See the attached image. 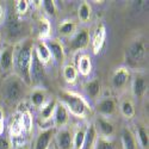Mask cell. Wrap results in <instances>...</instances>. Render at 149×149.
<instances>
[{
	"label": "cell",
	"mask_w": 149,
	"mask_h": 149,
	"mask_svg": "<svg viewBox=\"0 0 149 149\" xmlns=\"http://www.w3.org/2000/svg\"><path fill=\"white\" fill-rule=\"evenodd\" d=\"M20 117V122L23 129L25 132H31L32 131V127H33V118H32V113L29 110H25L19 115Z\"/></svg>",
	"instance_id": "f1b7e54d"
},
{
	"label": "cell",
	"mask_w": 149,
	"mask_h": 149,
	"mask_svg": "<svg viewBox=\"0 0 149 149\" xmlns=\"http://www.w3.org/2000/svg\"><path fill=\"white\" fill-rule=\"evenodd\" d=\"M3 18H4V10H3L1 4H0V22L3 20Z\"/></svg>",
	"instance_id": "74e56055"
},
{
	"label": "cell",
	"mask_w": 149,
	"mask_h": 149,
	"mask_svg": "<svg viewBox=\"0 0 149 149\" xmlns=\"http://www.w3.org/2000/svg\"><path fill=\"white\" fill-rule=\"evenodd\" d=\"M24 129L22 125V122H20V117L19 115L15 116V118L12 119L11 122V125H10V134L12 137H19V136L23 134Z\"/></svg>",
	"instance_id": "4dcf8cb0"
},
{
	"label": "cell",
	"mask_w": 149,
	"mask_h": 149,
	"mask_svg": "<svg viewBox=\"0 0 149 149\" xmlns=\"http://www.w3.org/2000/svg\"><path fill=\"white\" fill-rule=\"evenodd\" d=\"M77 32V23L74 20H65L58 26V33L61 36L69 37Z\"/></svg>",
	"instance_id": "83f0119b"
},
{
	"label": "cell",
	"mask_w": 149,
	"mask_h": 149,
	"mask_svg": "<svg viewBox=\"0 0 149 149\" xmlns=\"http://www.w3.org/2000/svg\"><path fill=\"white\" fill-rule=\"evenodd\" d=\"M119 110H120V113L123 115V117H125L127 119H131L135 117L136 110H135V105L131 99H124L119 106Z\"/></svg>",
	"instance_id": "d4e9b609"
},
{
	"label": "cell",
	"mask_w": 149,
	"mask_h": 149,
	"mask_svg": "<svg viewBox=\"0 0 149 149\" xmlns=\"http://www.w3.org/2000/svg\"><path fill=\"white\" fill-rule=\"evenodd\" d=\"M33 58V43L26 40L15 53V68L19 75V79L26 85H31V66Z\"/></svg>",
	"instance_id": "6da1fadb"
},
{
	"label": "cell",
	"mask_w": 149,
	"mask_h": 149,
	"mask_svg": "<svg viewBox=\"0 0 149 149\" xmlns=\"http://www.w3.org/2000/svg\"><path fill=\"white\" fill-rule=\"evenodd\" d=\"M129 56L135 62H143L147 56V47L143 40H135L129 47Z\"/></svg>",
	"instance_id": "5b68a950"
},
{
	"label": "cell",
	"mask_w": 149,
	"mask_h": 149,
	"mask_svg": "<svg viewBox=\"0 0 149 149\" xmlns=\"http://www.w3.org/2000/svg\"><path fill=\"white\" fill-rule=\"evenodd\" d=\"M136 136H137V140L140 146L143 149H148L149 146V135H148V130L144 127H139L136 130Z\"/></svg>",
	"instance_id": "1f68e13d"
},
{
	"label": "cell",
	"mask_w": 149,
	"mask_h": 149,
	"mask_svg": "<svg viewBox=\"0 0 149 149\" xmlns=\"http://www.w3.org/2000/svg\"><path fill=\"white\" fill-rule=\"evenodd\" d=\"M31 105L35 107H42L47 103V94L43 90H35L30 95Z\"/></svg>",
	"instance_id": "4316f807"
},
{
	"label": "cell",
	"mask_w": 149,
	"mask_h": 149,
	"mask_svg": "<svg viewBox=\"0 0 149 149\" xmlns=\"http://www.w3.org/2000/svg\"><path fill=\"white\" fill-rule=\"evenodd\" d=\"M131 90H132V94L136 98H139V99L143 98L148 91V79L144 75H142V74L135 75V78L132 80Z\"/></svg>",
	"instance_id": "30bf717a"
},
{
	"label": "cell",
	"mask_w": 149,
	"mask_h": 149,
	"mask_svg": "<svg viewBox=\"0 0 149 149\" xmlns=\"http://www.w3.org/2000/svg\"><path fill=\"white\" fill-rule=\"evenodd\" d=\"M35 54H36V57L38 60L42 65H47L52 60V54H50V50L47 45V42L44 41H38L35 47Z\"/></svg>",
	"instance_id": "5bb4252c"
},
{
	"label": "cell",
	"mask_w": 149,
	"mask_h": 149,
	"mask_svg": "<svg viewBox=\"0 0 149 149\" xmlns=\"http://www.w3.org/2000/svg\"><path fill=\"white\" fill-rule=\"evenodd\" d=\"M57 144L60 149H73V134L69 129H62L57 134Z\"/></svg>",
	"instance_id": "e0dca14e"
},
{
	"label": "cell",
	"mask_w": 149,
	"mask_h": 149,
	"mask_svg": "<svg viewBox=\"0 0 149 149\" xmlns=\"http://www.w3.org/2000/svg\"><path fill=\"white\" fill-rule=\"evenodd\" d=\"M97 112L102 117H110L115 115V112L117 111V102L113 98H104L100 102L97 104Z\"/></svg>",
	"instance_id": "52a82bcc"
},
{
	"label": "cell",
	"mask_w": 149,
	"mask_h": 149,
	"mask_svg": "<svg viewBox=\"0 0 149 149\" xmlns=\"http://www.w3.org/2000/svg\"><path fill=\"white\" fill-rule=\"evenodd\" d=\"M78 73H80L82 77H88L92 72V60L88 55H81L78 60Z\"/></svg>",
	"instance_id": "ac0fdd59"
},
{
	"label": "cell",
	"mask_w": 149,
	"mask_h": 149,
	"mask_svg": "<svg viewBox=\"0 0 149 149\" xmlns=\"http://www.w3.org/2000/svg\"><path fill=\"white\" fill-rule=\"evenodd\" d=\"M0 37H1V36H0Z\"/></svg>",
	"instance_id": "ab89813d"
},
{
	"label": "cell",
	"mask_w": 149,
	"mask_h": 149,
	"mask_svg": "<svg viewBox=\"0 0 149 149\" xmlns=\"http://www.w3.org/2000/svg\"><path fill=\"white\" fill-rule=\"evenodd\" d=\"M53 120H54V127L55 128H63L69 122V112L66 109V106L61 102L56 104L55 112H54V116H53Z\"/></svg>",
	"instance_id": "9c48e42d"
},
{
	"label": "cell",
	"mask_w": 149,
	"mask_h": 149,
	"mask_svg": "<svg viewBox=\"0 0 149 149\" xmlns=\"http://www.w3.org/2000/svg\"><path fill=\"white\" fill-rule=\"evenodd\" d=\"M41 3H42V6H43L44 11L49 16H52V17L56 16L57 7H56V4H55L54 0H43V1H41Z\"/></svg>",
	"instance_id": "836d02e7"
},
{
	"label": "cell",
	"mask_w": 149,
	"mask_h": 149,
	"mask_svg": "<svg viewBox=\"0 0 149 149\" xmlns=\"http://www.w3.org/2000/svg\"><path fill=\"white\" fill-rule=\"evenodd\" d=\"M54 132H55V130L53 128H49V129L41 131L35 142V149H49Z\"/></svg>",
	"instance_id": "9a60e30c"
},
{
	"label": "cell",
	"mask_w": 149,
	"mask_h": 149,
	"mask_svg": "<svg viewBox=\"0 0 149 149\" xmlns=\"http://www.w3.org/2000/svg\"><path fill=\"white\" fill-rule=\"evenodd\" d=\"M15 66V49L7 47L0 53V67L4 72H10Z\"/></svg>",
	"instance_id": "8fae6325"
},
{
	"label": "cell",
	"mask_w": 149,
	"mask_h": 149,
	"mask_svg": "<svg viewBox=\"0 0 149 149\" xmlns=\"http://www.w3.org/2000/svg\"><path fill=\"white\" fill-rule=\"evenodd\" d=\"M11 148H12V146H11L8 139L0 136V149H11Z\"/></svg>",
	"instance_id": "d590c367"
},
{
	"label": "cell",
	"mask_w": 149,
	"mask_h": 149,
	"mask_svg": "<svg viewBox=\"0 0 149 149\" xmlns=\"http://www.w3.org/2000/svg\"><path fill=\"white\" fill-rule=\"evenodd\" d=\"M28 10H29V1L28 0H18V1H16L15 11H16V13L18 16L26 15Z\"/></svg>",
	"instance_id": "e575fe53"
},
{
	"label": "cell",
	"mask_w": 149,
	"mask_h": 149,
	"mask_svg": "<svg viewBox=\"0 0 149 149\" xmlns=\"http://www.w3.org/2000/svg\"><path fill=\"white\" fill-rule=\"evenodd\" d=\"M4 132V111L0 107V136Z\"/></svg>",
	"instance_id": "8d00e7d4"
},
{
	"label": "cell",
	"mask_w": 149,
	"mask_h": 149,
	"mask_svg": "<svg viewBox=\"0 0 149 149\" xmlns=\"http://www.w3.org/2000/svg\"><path fill=\"white\" fill-rule=\"evenodd\" d=\"M93 149H113V143L110 139H105L102 136H98Z\"/></svg>",
	"instance_id": "d6a6232c"
},
{
	"label": "cell",
	"mask_w": 149,
	"mask_h": 149,
	"mask_svg": "<svg viewBox=\"0 0 149 149\" xmlns=\"http://www.w3.org/2000/svg\"><path fill=\"white\" fill-rule=\"evenodd\" d=\"M16 149H26V147L24 146V144H19V146H17V148Z\"/></svg>",
	"instance_id": "f35d334b"
},
{
	"label": "cell",
	"mask_w": 149,
	"mask_h": 149,
	"mask_svg": "<svg viewBox=\"0 0 149 149\" xmlns=\"http://www.w3.org/2000/svg\"><path fill=\"white\" fill-rule=\"evenodd\" d=\"M90 32L87 29H81L79 31H77L73 35L69 47L72 50L78 52V50H82L90 44Z\"/></svg>",
	"instance_id": "277c9868"
},
{
	"label": "cell",
	"mask_w": 149,
	"mask_h": 149,
	"mask_svg": "<svg viewBox=\"0 0 149 149\" xmlns=\"http://www.w3.org/2000/svg\"><path fill=\"white\" fill-rule=\"evenodd\" d=\"M97 139H98V132L94 128V124H91L86 129V136H85V142H84L82 149H93Z\"/></svg>",
	"instance_id": "603a6c76"
},
{
	"label": "cell",
	"mask_w": 149,
	"mask_h": 149,
	"mask_svg": "<svg viewBox=\"0 0 149 149\" xmlns=\"http://www.w3.org/2000/svg\"><path fill=\"white\" fill-rule=\"evenodd\" d=\"M47 45L50 50V54H52V57L57 61V62H63L65 61V57H66V54H65V49H63V45H62L58 41L56 40H49L47 42Z\"/></svg>",
	"instance_id": "2e32d148"
},
{
	"label": "cell",
	"mask_w": 149,
	"mask_h": 149,
	"mask_svg": "<svg viewBox=\"0 0 149 149\" xmlns=\"http://www.w3.org/2000/svg\"><path fill=\"white\" fill-rule=\"evenodd\" d=\"M130 81V72L127 67H118L112 74L111 82H112L113 88L116 90H123L127 87V85Z\"/></svg>",
	"instance_id": "3957f363"
},
{
	"label": "cell",
	"mask_w": 149,
	"mask_h": 149,
	"mask_svg": "<svg viewBox=\"0 0 149 149\" xmlns=\"http://www.w3.org/2000/svg\"><path fill=\"white\" fill-rule=\"evenodd\" d=\"M85 91L91 99H97L102 93V82L99 79H93L85 85Z\"/></svg>",
	"instance_id": "d6986e66"
},
{
	"label": "cell",
	"mask_w": 149,
	"mask_h": 149,
	"mask_svg": "<svg viewBox=\"0 0 149 149\" xmlns=\"http://www.w3.org/2000/svg\"><path fill=\"white\" fill-rule=\"evenodd\" d=\"M60 99L68 112L74 117L84 119L91 115V106L81 94L73 91H62L60 93Z\"/></svg>",
	"instance_id": "7a4b0ae2"
},
{
	"label": "cell",
	"mask_w": 149,
	"mask_h": 149,
	"mask_svg": "<svg viewBox=\"0 0 149 149\" xmlns=\"http://www.w3.org/2000/svg\"><path fill=\"white\" fill-rule=\"evenodd\" d=\"M86 136V129L79 128L73 135V149H82Z\"/></svg>",
	"instance_id": "f546056e"
},
{
	"label": "cell",
	"mask_w": 149,
	"mask_h": 149,
	"mask_svg": "<svg viewBox=\"0 0 149 149\" xmlns=\"http://www.w3.org/2000/svg\"><path fill=\"white\" fill-rule=\"evenodd\" d=\"M22 93H23L22 81L19 79H13L6 85V97L8 100H11V102L18 100Z\"/></svg>",
	"instance_id": "4fadbf2b"
},
{
	"label": "cell",
	"mask_w": 149,
	"mask_h": 149,
	"mask_svg": "<svg viewBox=\"0 0 149 149\" xmlns=\"http://www.w3.org/2000/svg\"><path fill=\"white\" fill-rule=\"evenodd\" d=\"M62 75H63V79L67 84L73 85V84H75V81L78 80L79 73H78V69H77L75 66L66 65L63 67V70H62Z\"/></svg>",
	"instance_id": "cb8c5ba5"
},
{
	"label": "cell",
	"mask_w": 149,
	"mask_h": 149,
	"mask_svg": "<svg viewBox=\"0 0 149 149\" xmlns=\"http://www.w3.org/2000/svg\"><path fill=\"white\" fill-rule=\"evenodd\" d=\"M94 128L97 130V132L100 134L102 137L105 139H110L111 136L115 134V125L113 123L111 122L110 119L105 118V117H98L94 124Z\"/></svg>",
	"instance_id": "ba28073f"
},
{
	"label": "cell",
	"mask_w": 149,
	"mask_h": 149,
	"mask_svg": "<svg viewBox=\"0 0 149 149\" xmlns=\"http://www.w3.org/2000/svg\"><path fill=\"white\" fill-rule=\"evenodd\" d=\"M56 104H57V100H56V99H53V100H49L48 103H45V104L42 106V109H41V111H40V117H41L42 120L48 122V120L53 119Z\"/></svg>",
	"instance_id": "44dd1931"
},
{
	"label": "cell",
	"mask_w": 149,
	"mask_h": 149,
	"mask_svg": "<svg viewBox=\"0 0 149 149\" xmlns=\"http://www.w3.org/2000/svg\"><path fill=\"white\" fill-rule=\"evenodd\" d=\"M92 17V7L87 1H84L78 7V18L81 23H87Z\"/></svg>",
	"instance_id": "484cf974"
},
{
	"label": "cell",
	"mask_w": 149,
	"mask_h": 149,
	"mask_svg": "<svg viewBox=\"0 0 149 149\" xmlns=\"http://www.w3.org/2000/svg\"><path fill=\"white\" fill-rule=\"evenodd\" d=\"M105 38H106V29L104 26V24H99L92 35L91 44H92L93 54H98L102 52L104 43H105Z\"/></svg>",
	"instance_id": "8992f818"
},
{
	"label": "cell",
	"mask_w": 149,
	"mask_h": 149,
	"mask_svg": "<svg viewBox=\"0 0 149 149\" xmlns=\"http://www.w3.org/2000/svg\"><path fill=\"white\" fill-rule=\"evenodd\" d=\"M7 31L11 38H18L23 32V24L15 13H11L7 18Z\"/></svg>",
	"instance_id": "7c38bea8"
},
{
	"label": "cell",
	"mask_w": 149,
	"mask_h": 149,
	"mask_svg": "<svg viewBox=\"0 0 149 149\" xmlns=\"http://www.w3.org/2000/svg\"><path fill=\"white\" fill-rule=\"evenodd\" d=\"M122 144L123 149H137L136 137L130 129H124L122 132Z\"/></svg>",
	"instance_id": "7402d4cb"
},
{
	"label": "cell",
	"mask_w": 149,
	"mask_h": 149,
	"mask_svg": "<svg viewBox=\"0 0 149 149\" xmlns=\"http://www.w3.org/2000/svg\"><path fill=\"white\" fill-rule=\"evenodd\" d=\"M52 33V24L50 20L45 17H41L38 19V38L40 41L48 40Z\"/></svg>",
	"instance_id": "ffe728a7"
}]
</instances>
